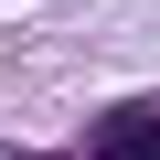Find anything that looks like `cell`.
<instances>
[{
    "instance_id": "obj_1",
    "label": "cell",
    "mask_w": 160,
    "mask_h": 160,
    "mask_svg": "<svg viewBox=\"0 0 160 160\" xmlns=\"http://www.w3.org/2000/svg\"><path fill=\"white\" fill-rule=\"evenodd\" d=\"M96 160H160V118H149V107H118V118L96 128Z\"/></svg>"
}]
</instances>
